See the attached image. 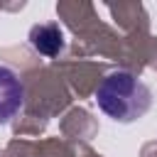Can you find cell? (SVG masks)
<instances>
[{"label": "cell", "mask_w": 157, "mask_h": 157, "mask_svg": "<svg viewBox=\"0 0 157 157\" xmlns=\"http://www.w3.org/2000/svg\"><path fill=\"white\" fill-rule=\"evenodd\" d=\"M96 103L115 123H135L152 108V91L132 71L118 69L101 78Z\"/></svg>", "instance_id": "6da1fadb"}, {"label": "cell", "mask_w": 157, "mask_h": 157, "mask_svg": "<svg viewBox=\"0 0 157 157\" xmlns=\"http://www.w3.org/2000/svg\"><path fill=\"white\" fill-rule=\"evenodd\" d=\"M25 105V83L10 69L0 64V125H7Z\"/></svg>", "instance_id": "7a4b0ae2"}, {"label": "cell", "mask_w": 157, "mask_h": 157, "mask_svg": "<svg viewBox=\"0 0 157 157\" xmlns=\"http://www.w3.org/2000/svg\"><path fill=\"white\" fill-rule=\"evenodd\" d=\"M29 44L37 54L42 56H56L64 52V32L59 25L54 22H44V25H34L29 29Z\"/></svg>", "instance_id": "3957f363"}]
</instances>
